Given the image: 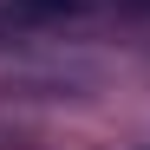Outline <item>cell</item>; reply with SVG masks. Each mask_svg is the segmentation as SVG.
<instances>
[]
</instances>
